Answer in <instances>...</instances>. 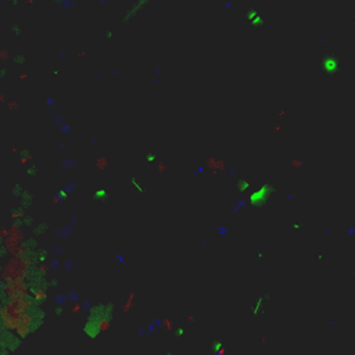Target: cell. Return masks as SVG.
I'll return each instance as SVG.
<instances>
[{"instance_id": "1", "label": "cell", "mask_w": 355, "mask_h": 355, "mask_svg": "<svg viewBox=\"0 0 355 355\" xmlns=\"http://www.w3.org/2000/svg\"><path fill=\"white\" fill-rule=\"evenodd\" d=\"M33 300H31L29 295L24 298H13L4 302L0 307V326L6 331H11L22 313L27 311H32Z\"/></svg>"}, {"instance_id": "2", "label": "cell", "mask_w": 355, "mask_h": 355, "mask_svg": "<svg viewBox=\"0 0 355 355\" xmlns=\"http://www.w3.org/2000/svg\"><path fill=\"white\" fill-rule=\"evenodd\" d=\"M32 259L25 255H11V258L4 264L0 271V280L3 283L13 282V280H27L31 272Z\"/></svg>"}, {"instance_id": "3", "label": "cell", "mask_w": 355, "mask_h": 355, "mask_svg": "<svg viewBox=\"0 0 355 355\" xmlns=\"http://www.w3.org/2000/svg\"><path fill=\"white\" fill-rule=\"evenodd\" d=\"M7 230H9V232H7V236L3 239V243L2 244L4 246L7 253H9L10 255H13L15 248H17L21 243H24L25 235H24V232H22V229L20 228L17 223H11V225L7 228Z\"/></svg>"}, {"instance_id": "4", "label": "cell", "mask_w": 355, "mask_h": 355, "mask_svg": "<svg viewBox=\"0 0 355 355\" xmlns=\"http://www.w3.org/2000/svg\"><path fill=\"white\" fill-rule=\"evenodd\" d=\"M4 294H6L7 300L28 297L29 287L27 284V280H13V282L4 283Z\"/></svg>"}, {"instance_id": "5", "label": "cell", "mask_w": 355, "mask_h": 355, "mask_svg": "<svg viewBox=\"0 0 355 355\" xmlns=\"http://www.w3.org/2000/svg\"><path fill=\"white\" fill-rule=\"evenodd\" d=\"M32 326H33V316H32V313H31V311H27V312L22 313V316L20 318L17 325L14 326L13 331H15L20 337H25L31 333Z\"/></svg>"}, {"instance_id": "6", "label": "cell", "mask_w": 355, "mask_h": 355, "mask_svg": "<svg viewBox=\"0 0 355 355\" xmlns=\"http://www.w3.org/2000/svg\"><path fill=\"white\" fill-rule=\"evenodd\" d=\"M205 164H207V167L211 169V174L214 175V176L218 174V172H222V171H225V169H226V163H225V161L221 159V158H217V157H214V156L208 157V158L205 159Z\"/></svg>"}, {"instance_id": "7", "label": "cell", "mask_w": 355, "mask_h": 355, "mask_svg": "<svg viewBox=\"0 0 355 355\" xmlns=\"http://www.w3.org/2000/svg\"><path fill=\"white\" fill-rule=\"evenodd\" d=\"M32 297L36 302H45L47 300V290L43 289V287H36L32 291Z\"/></svg>"}, {"instance_id": "8", "label": "cell", "mask_w": 355, "mask_h": 355, "mask_svg": "<svg viewBox=\"0 0 355 355\" xmlns=\"http://www.w3.org/2000/svg\"><path fill=\"white\" fill-rule=\"evenodd\" d=\"M135 297H136V293L130 291L129 295H128V298H126V301H125L123 305H122V312L123 313H128L133 308V300H135Z\"/></svg>"}, {"instance_id": "9", "label": "cell", "mask_w": 355, "mask_h": 355, "mask_svg": "<svg viewBox=\"0 0 355 355\" xmlns=\"http://www.w3.org/2000/svg\"><path fill=\"white\" fill-rule=\"evenodd\" d=\"M96 168L99 169V171H107L108 169V167H110V163H108V158L105 156H100V157H97V159H96Z\"/></svg>"}, {"instance_id": "10", "label": "cell", "mask_w": 355, "mask_h": 355, "mask_svg": "<svg viewBox=\"0 0 355 355\" xmlns=\"http://www.w3.org/2000/svg\"><path fill=\"white\" fill-rule=\"evenodd\" d=\"M6 107L9 111H17V110H20V103L17 100H7Z\"/></svg>"}, {"instance_id": "11", "label": "cell", "mask_w": 355, "mask_h": 355, "mask_svg": "<svg viewBox=\"0 0 355 355\" xmlns=\"http://www.w3.org/2000/svg\"><path fill=\"white\" fill-rule=\"evenodd\" d=\"M24 212L22 211H13L11 214H10V219H13V221H20V219H22L24 218Z\"/></svg>"}, {"instance_id": "12", "label": "cell", "mask_w": 355, "mask_h": 355, "mask_svg": "<svg viewBox=\"0 0 355 355\" xmlns=\"http://www.w3.org/2000/svg\"><path fill=\"white\" fill-rule=\"evenodd\" d=\"M290 165H291L294 169H301V168H302V165H304V163H302L300 158H293L291 161H290Z\"/></svg>"}, {"instance_id": "13", "label": "cell", "mask_w": 355, "mask_h": 355, "mask_svg": "<svg viewBox=\"0 0 355 355\" xmlns=\"http://www.w3.org/2000/svg\"><path fill=\"white\" fill-rule=\"evenodd\" d=\"M157 171H158V174H161V175L167 174V172H168V165L164 164L163 161H159V163L157 164Z\"/></svg>"}, {"instance_id": "14", "label": "cell", "mask_w": 355, "mask_h": 355, "mask_svg": "<svg viewBox=\"0 0 355 355\" xmlns=\"http://www.w3.org/2000/svg\"><path fill=\"white\" fill-rule=\"evenodd\" d=\"M50 271V266H49L46 262H39L38 264V272H40V273H46V272Z\"/></svg>"}, {"instance_id": "15", "label": "cell", "mask_w": 355, "mask_h": 355, "mask_svg": "<svg viewBox=\"0 0 355 355\" xmlns=\"http://www.w3.org/2000/svg\"><path fill=\"white\" fill-rule=\"evenodd\" d=\"M33 159V154H25L24 157H20V164H22V165H25V164H28V163H31Z\"/></svg>"}, {"instance_id": "16", "label": "cell", "mask_w": 355, "mask_h": 355, "mask_svg": "<svg viewBox=\"0 0 355 355\" xmlns=\"http://www.w3.org/2000/svg\"><path fill=\"white\" fill-rule=\"evenodd\" d=\"M163 325H164V328H165L167 330H169V331L172 330V320H171V319H164Z\"/></svg>"}, {"instance_id": "17", "label": "cell", "mask_w": 355, "mask_h": 355, "mask_svg": "<svg viewBox=\"0 0 355 355\" xmlns=\"http://www.w3.org/2000/svg\"><path fill=\"white\" fill-rule=\"evenodd\" d=\"M283 129V123L282 122H277L275 123V126H273V133H280Z\"/></svg>"}, {"instance_id": "18", "label": "cell", "mask_w": 355, "mask_h": 355, "mask_svg": "<svg viewBox=\"0 0 355 355\" xmlns=\"http://www.w3.org/2000/svg\"><path fill=\"white\" fill-rule=\"evenodd\" d=\"M7 232H9V230H7V228H0V239H2V240H3V239L7 236Z\"/></svg>"}, {"instance_id": "19", "label": "cell", "mask_w": 355, "mask_h": 355, "mask_svg": "<svg viewBox=\"0 0 355 355\" xmlns=\"http://www.w3.org/2000/svg\"><path fill=\"white\" fill-rule=\"evenodd\" d=\"M6 101H7L6 93H0V104H6Z\"/></svg>"}, {"instance_id": "20", "label": "cell", "mask_w": 355, "mask_h": 355, "mask_svg": "<svg viewBox=\"0 0 355 355\" xmlns=\"http://www.w3.org/2000/svg\"><path fill=\"white\" fill-rule=\"evenodd\" d=\"M79 311H81V305H79V304H76V305H74V307H72V309H71V312H72V313H78Z\"/></svg>"}, {"instance_id": "21", "label": "cell", "mask_w": 355, "mask_h": 355, "mask_svg": "<svg viewBox=\"0 0 355 355\" xmlns=\"http://www.w3.org/2000/svg\"><path fill=\"white\" fill-rule=\"evenodd\" d=\"M247 187H248V183L247 182H241L240 183V190L243 192V190H247Z\"/></svg>"}, {"instance_id": "22", "label": "cell", "mask_w": 355, "mask_h": 355, "mask_svg": "<svg viewBox=\"0 0 355 355\" xmlns=\"http://www.w3.org/2000/svg\"><path fill=\"white\" fill-rule=\"evenodd\" d=\"M284 115H286V110H283V108L280 110L279 112H277V118H283Z\"/></svg>"}, {"instance_id": "23", "label": "cell", "mask_w": 355, "mask_h": 355, "mask_svg": "<svg viewBox=\"0 0 355 355\" xmlns=\"http://www.w3.org/2000/svg\"><path fill=\"white\" fill-rule=\"evenodd\" d=\"M187 320H189L190 323H194L196 322V318H194V315H189L187 316Z\"/></svg>"}, {"instance_id": "24", "label": "cell", "mask_w": 355, "mask_h": 355, "mask_svg": "<svg viewBox=\"0 0 355 355\" xmlns=\"http://www.w3.org/2000/svg\"><path fill=\"white\" fill-rule=\"evenodd\" d=\"M11 153H18V147L17 146H11Z\"/></svg>"}, {"instance_id": "25", "label": "cell", "mask_w": 355, "mask_h": 355, "mask_svg": "<svg viewBox=\"0 0 355 355\" xmlns=\"http://www.w3.org/2000/svg\"><path fill=\"white\" fill-rule=\"evenodd\" d=\"M0 58H2V60H4V58H7V53H4V51H3V53L0 54Z\"/></svg>"}, {"instance_id": "26", "label": "cell", "mask_w": 355, "mask_h": 355, "mask_svg": "<svg viewBox=\"0 0 355 355\" xmlns=\"http://www.w3.org/2000/svg\"><path fill=\"white\" fill-rule=\"evenodd\" d=\"M27 76H28L27 74H21V76H20V79H21V81H25V79H27Z\"/></svg>"}, {"instance_id": "27", "label": "cell", "mask_w": 355, "mask_h": 355, "mask_svg": "<svg viewBox=\"0 0 355 355\" xmlns=\"http://www.w3.org/2000/svg\"><path fill=\"white\" fill-rule=\"evenodd\" d=\"M265 341H266V337H265V336H264V337H262V339H261V343H262V344H264V343H265Z\"/></svg>"}, {"instance_id": "28", "label": "cell", "mask_w": 355, "mask_h": 355, "mask_svg": "<svg viewBox=\"0 0 355 355\" xmlns=\"http://www.w3.org/2000/svg\"><path fill=\"white\" fill-rule=\"evenodd\" d=\"M2 243H3V240H2V239H0V244H2Z\"/></svg>"}]
</instances>
